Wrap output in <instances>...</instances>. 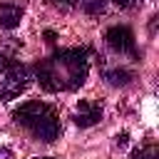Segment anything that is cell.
<instances>
[{"label":"cell","mask_w":159,"mask_h":159,"mask_svg":"<svg viewBox=\"0 0 159 159\" xmlns=\"http://www.w3.org/2000/svg\"><path fill=\"white\" fill-rule=\"evenodd\" d=\"M89 72V52L87 47H67L57 50L47 60L35 65L37 82L45 92H72L84 84Z\"/></svg>","instance_id":"6da1fadb"},{"label":"cell","mask_w":159,"mask_h":159,"mask_svg":"<svg viewBox=\"0 0 159 159\" xmlns=\"http://www.w3.org/2000/svg\"><path fill=\"white\" fill-rule=\"evenodd\" d=\"M12 117L20 127H25L40 142H55L62 132V124H60V117H57L55 107H50L47 102H40V99L22 102L12 112Z\"/></svg>","instance_id":"7a4b0ae2"},{"label":"cell","mask_w":159,"mask_h":159,"mask_svg":"<svg viewBox=\"0 0 159 159\" xmlns=\"http://www.w3.org/2000/svg\"><path fill=\"white\" fill-rule=\"evenodd\" d=\"M30 72L22 62L0 55V99H12L27 87Z\"/></svg>","instance_id":"3957f363"},{"label":"cell","mask_w":159,"mask_h":159,"mask_svg":"<svg viewBox=\"0 0 159 159\" xmlns=\"http://www.w3.org/2000/svg\"><path fill=\"white\" fill-rule=\"evenodd\" d=\"M107 45L119 55H134V32L127 25H112L104 32Z\"/></svg>","instance_id":"277c9868"},{"label":"cell","mask_w":159,"mask_h":159,"mask_svg":"<svg viewBox=\"0 0 159 159\" xmlns=\"http://www.w3.org/2000/svg\"><path fill=\"white\" fill-rule=\"evenodd\" d=\"M102 119V104L94 102V99H82L77 104V112H75V124L77 127H92Z\"/></svg>","instance_id":"5b68a950"},{"label":"cell","mask_w":159,"mask_h":159,"mask_svg":"<svg viewBox=\"0 0 159 159\" xmlns=\"http://www.w3.org/2000/svg\"><path fill=\"white\" fill-rule=\"evenodd\" d=\"M20 20H22V7L17 2H2L0 5V27L12 30L20 25Z\"/></svg>","instance_id":"8992f818"},{"label":"cell","mask_w":159,"mask_h":159,"mask_svg":"<svg viewBox=\"0 0 159 159\" xmlns=\"http://www.w3.org/2000/svg\"><path fill=\"white\" fill-rule=\"evenodd\" d=\"M104 80L112 84V87H124L134 80V75L124 67H114V70H104Z\"/></svg>","instance_id":"52a82bcc"},{"label":"cell","mask_w":159,"mask_h":159,"mask_svg":"<svg viewBox=\"0 0 159 159\" xmlns=\"http://www.w3.org/2000/svg\"><path fill=\"white\" fill-rule=\"evenodd\" d=\"M82 7H84V12H89V15H99V12H104L107 0H82Z\"/></svg>","instance_id":"ba28073f"},{"label":"cell","mask_w":159,"mask_h":159,"mask_svg":"<svg viewBox=\"0 0 159 159\" xmlns=\"http://www.w3.org/2000/svg\"><path fill=\"white\" fill-rule=\"evenodd\" d=\"M132 159H159V149H157L154 144H147V147L137 149V152L132 154Z\"/></svg>","instance_id":"9c48e42d"},{"label":"cell","mask_w":159,"mask_h":159,"mask_svg":"<svg viewBox=\"0 0 159 159\" xmlns=\"http://www.w3.org/2000/svg\"><path fill=\"white\" fill-rule=\"evenodd\" d=\"M114 5H119V7H124V10H129V7H137V5H142V0H112Z\"/></svg>","instance_id":"30bf717a"},{"label":"cell","mask_w":159,"mask_h":159,"mask_svg":"<svg viewBox=\"0 0 159 159\" xmlns=\"http://www.w3.org/2000/svg\"><path fill=\"white\" fill-rule=\"evenodd\" d=\"M50 5H55V7H72V5H77V0H47Z\"/></svg>","instance_id":"8fae6325"},{"label":"cell","mask_w":159,"mask_h":159,"mask_svg":"<svg viewBox=\"0 0 159 159\" xmlns=\"http://www.w3.org/2000/svg\"><path fill=\"white\" fill-rule=\"evenodd\" d=\"M0 159H12V152L5 149V147H0Z\"/></svg>","instance_id":"7c38bea8"},{"label":"cell","mask_w":159,"mask_h":159,"mask_svg":"<svg viewBox=\"0 0 159 159\" xmlns=\"http://www.w3.org/2000/svg\"><path fill=\"white\" fill-rule=\"evenodd\" d=\"M45 37H47V42H55V32H52V30H47V32H45Z\"/></svg>","instance_id":"4fadbf2b"},{"label":"cell","mask_w":159,"mask_h":159,"mask_svg":"<svg viewBox=\"0 0 159 159\" xmlns=\"http://www.w3.org/2000/svg\"><path fill=\"white\" fill-rule=\"evenodd\" d=\"M35 159H50V157H35Z\"/></svg>","instance_id":"5bb4252c"}]
</instances>
